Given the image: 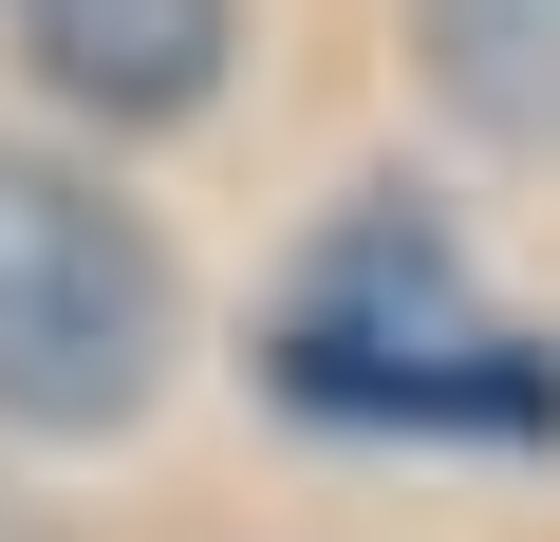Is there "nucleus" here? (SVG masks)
Returning a JSON list of instances; mask_svg holds the SVG:
<instances>
[{
    "label": "nucleus",
    "instance_id": "nucleus-2",
    "mask_svg": "<svg viewBox=\"0 0 560 542\" xmlns=\"http://www.w3.org/2000/svg\"><path fill=\"white\" fill-rule=\"evenodd\" d=\"M187 356V281H168V243L75 169V150H20L0 131V430H131Z\"/></svg>",
    "mask_w": 560,
    "mask_h": 542
},
{
    "label": "nucleus",
    "instance_id": "nucleus-3",
    "mask_svg": "<svg viewBox=\"0 0 560 542\" xmlns=\"http://www.w3.org/2000/svg\"><path fill=\"white\" fill-rule=\"evenodd\" d=\"M0 38H20V76L94 131H187L224 94V38L243 0H0Z\"/></svg>",
    "mask_w": 560,
    "mask_h": 542
},
{
    "label": "nucleus",
    "instance_id": "nucleus-4",
    "mask_svg": "<svg viewBox=\"0 0 560 542\" xmlns=\"http://www.w3.org/2000/svg\"><path fill=\"white\" fill-rule=\"evenodd\" d=\"M411 57H430L448 131L560 150V0H411Z\"/></svg>",
    "mask_w": 560,
    "mask_h": 542
},
{
    "label": "nucleus",
    "instance_id": "nucleus-1",
    "mask_svg": "<svg viewBox=\"0 0 560 542\" xmlns=\"http://www.w3.org/2000/svg\"><path fill=\"white\" fill-rule=\"evenodd\" d=\"M261 393L393 449H560V337L467 281V243L411 187H355L300 243V281L261 300Z\"/></svg>",
    "mask_w": 560,
    "mask_h": 542
}]
</instances>
